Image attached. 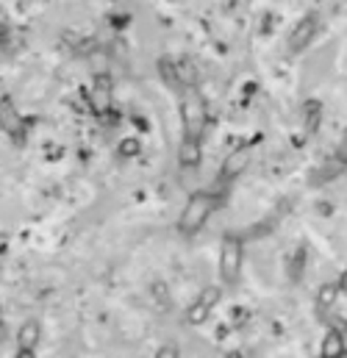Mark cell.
<instances>
[{
    "label": "cell",
    "mask_w": 347,
    "mask_h": 358,
    "mask_svg": "<svg viewBox=\"0 0 347 358\" xmlns=\"http://www.w3.org/2000/svg\"><path fill=\"white\" fill-rule=\"evenodd\" d=\"M178 159H180V164H183V167H189V170L200 167V159H203V153H200V142H192V139H180V148H178Z\"/></svg>",
    "instance_id": "10"
},
{
    "label": "cell",
    "mask_w": 347,
    "mask_h": 358,
    "mask_svg": "<svg viewBox=\"0 0 347 358\" xmlns=\"http://www.w3.org/2000/svg\"><path fill=\"white\" fill-rule=\"evenodd\" d=\"M339 297H342V294H339L337 283H323V286L317 289V314L331 311V308L337 306V300H339Z\"/></svg>",
    "instance_id": "11"
},
{
    "label": "cell",
    "mask_w": 347,
    "mask_h": 358,
    "mask_svg": "<svg viewBox=\"0 0 347 358\" xmlns=\"http://www.w3.org/2000/svg\"><path fill=\"white\" fill-rule=\"evenodd\" d=\"M225 358H239V353H234V356H231V353H228V356H225Z\"/></svg>",
    "instance_id": "18"
},
{
    "label": "cell",
    "mask_w": 347,
    "mask_h": 358,
    "mask_svg": "<svg viewBox=\"0 0 347 358\" xmlns=\"http://www.w3.org/2000/svg\"><path fill=\"white\" fill-rule=\"evenodd\" d=\"M337 289H339V294H347V269H342V275L337 280Z\"/></svg>",
    "instance_id": "16"
},
{
    "label": "cell",
    "mask_w": 347,
    "mask_h": 358,
    "mask_svg": "<svg viewBox=\"0 0 347 358\" xmlns=\"http://www.w3.org/2000/svg\"><path fill=\"white\" fill-rule=\"evenodd\" d=\"M206 122H208V111H206V100L200 97V92L194 87H183L180 92V125H183V139L200 142L206 134Z\"/></svg>",
    "instance_id": "1"
},
{
    "label": "cell",
    "mask_w": 347,
    "mask_h": 358,
    "mask_svg": "<svg viewBox=\"0 0 347 358\" xmlns=\"http://www.w3.org/2000/svg\"><path fill=\"white\" fill-rule=\"evenodd\" d=\"M14 358H36V350H22V348H17Z\"/></svg>",
    "instance_id": "17"
},
{
    "label": "cell",
    "mask_w": 347,
    "mask_h": 358,
    "mask_svg": "<svg viewBox=\"0 0 347 358\" xmlns=\"http://www.w3.org/2000/svg\"><path fill=\"white\" fill-rule=\"evenodd\" d=\"M39 339H42V322L39 320H25L20 328H17V348H22V350H36V345H39Z\"/></svg>",
    "instance_id": "8"
},
{
    "label": "cell",
    "mask_w": 347,
    "mask_h": 358,
    "mask_svg": "<svg viewBox=\"0 0 347 358\" xmlns=\"http://www.w3.org/2000/svg\"><path fill=\"white\" fill-rule=\"evenodd\" d=\"M317 31H320V17H317V14L303 17V20L295 25V31L289 34V42H286L289 53H303V50H306V48L314 42Z\"/></svg>",
    "instance_id": "5"
},
{
    "label": "cell",
    "mask_w": 347,
    "mask_h": 358,
    "mask_svg": "<svg viewBox=\"0 0 347 358\" xmlns=\"http://www.w3.org/2000/svg\"><path fill=\"white\" fill-rule=\"evenodd\" d=\"M220 297H222V289L220 286H208V289H203L200 292V297L186 308V322L192 325V328H197V325H203V322H208V317L214 314V308H217V303H220Z\"/></svg>",
    "instance_id": "4"
},
{
    "label": "cell",
    "mask_w": 347,
    "mask_h": 358,
    "mask_svg": "<svg viewBox=\"0 0 347 358\" xmlns=\"http://www.w3.org/2000/svg\"><path fill=\"white\" fill-rule=\"evenodd\" d=\"M339 358H347V350H345V353H342V356H339Z\"/></svg>",
    "instance_id": "19"
},
{
    "label": "cell",
    "mask_w": 347,
    "mask_h": 358,
    "mask_svg": "<svg viewBox=\"0 0 347 358\" xmlns=\"http://www.w3.org/2000/svg\"><path fill=\"white\" fill-rule=\"evenodd\" d=\"M306 111H309V114H306V128H309V131H314V128H317V122H320V117H323V108H320L317 103H309V106H306Z\"/></svg>",
    "instance_id": "13"
},
{
    "label": "cell",
    "mask_w": 347,
    "mask_h": 358,
    "mask_svg": "<svg viewBox=\"0 0 347 358\" xmlns=\"http://www.w3.org/2000/svg\"><path fill=\"white\" fill-rule=\"evenodd\" d=\"M156 358H178V345H175V342H164V345L156 350Z\"/></svg>",
    "instance_id": "14"
},
{
    "label": "cell",
    "mask_w": 347,
    "mask_h": 358,
    "mask_svg": "<svg viewBox=\"0 0 347 358\" xmlns=\"http://www.w3.org/2000/svg\"><path fill=\"white\" fill-rule=\"evenodd\" d=\"M214 208H217V197L211 192H194L186 200V206H183V211L178 217V231L183 236H194L208 222V217L214 214Z\"/></svg>",
    "instance_id": "2"
},
{
    "label": "cell",
    "mask_w": 347,
    "mask_h": 358,
    "mask_svg": "<svg viewBox=\"0 0 347 358\" xmlns=\"http://www.w3.org/2000/svg\"><path fill=\"white\" fill-rule=\"evenodd\" d=\"M250 159H253V145H242V148L231 150V153H228V159L222 162V180L239 178V176L248 170Z\"/></svg>",
    "instance_id": "6"
},
{
    "label": "cell",
    "mask_w": 347,
    "mask_h": 358,
    "mask_svg": "<svg viewBox=\"0 0 347 358\" xmlns=\"http://www.w3.org/2000/svg\"><path fill=\"white\" fill-rule=\"evenodd\" d=\"M347 350L345 345V334L337 331V328H328L323 342H320V358H339Z\"/></svg>",
    "instance_id": "9"
},
{
    "label": "cell",
    "mask_w": 347,
    "mask_h": 358,
    "mask_svg": "<svg viewBox=\"0 0 347 358\" xmlns=\"http://www.w3.org/2000/svg\"><path fill=\"white\" fill-rule=\"evenodd\" d=\"M242 262H245V250H242V239L228 234L222 239V248H220V278L225 283H236L239 275H242Z\"/></svg>",
    "instance_id": "3"
},
{
    "label": "cell",
    "mask_w": 347,
    "mask_h": 358,
    "mask_svg": "<svg viewBox=\"0 0 347 358\" xmlns=\"http://www.w3.org/2000/svg\"><path fill=\"white\" fill-rule=\"evenodd\" d=\"M94 106H97L100 111H106V108L111 106V92H108V81H106V78L94 87Z\"/></svg>",
    "instance_id": "12"
},
{
    "label": "cell",
    "mask_w": 347,
    "mask_h": 358,
    "mask_svg": "<svg viewBox=\"0 0 347 358\" xmlns=\"http://www.w3.org/2000/svg\"><path fill=\"white\" fill-rule=\"evenodd\" d=\"M0 128L8 136H14V139H22V134H25V122L17 114V108H14L11 100H0Z\"/></svg>",
    "instance_id": "7"
},
{
    "label": "cell",
    "mask_w": 347,
    "mask_h": 358,
    "mask_svg": "<svg viewBox=\"0 0 347 358\" xmlns=\"http://www.w3.org/2000/svg\"><path fill=\"white\" fill-rule=\"evenodd\" d=\"M139 153V145H136V139H125V145L120 148V156H136Z\"/></svg>",
    "instance_id": "15"
}]
</instances>
